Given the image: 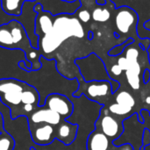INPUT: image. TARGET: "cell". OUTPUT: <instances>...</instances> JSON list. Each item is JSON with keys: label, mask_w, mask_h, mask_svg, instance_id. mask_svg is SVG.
Returning a JSON list of instances; mask_svg holds the SVG:
<instances>
[{"label": "cell", "mask_w": 150, "mask_h": 150, "mask_svg": "<svg viewBox=\"0 0 150 150\" xmlns=\"http://www.w3.org/2000/svg\"><path fill=\"white\" fill-rule=\"evenodd\" d=\"M39 91L33 85L16 79H0V101L10 110L11 120L28 118L40 105Z\"/></svg>", "instance_id": "cell-1"}, {"label": "cell", "mask_w": 150, "mask_h": 150, "mask_svg": "<svg viewBox=\"0 0 150 150\" xmlns=\"http://www.w3.org/2000/svg\"><path fill=\"white\" fill-rule=\"evenodd\" d=\"M85 32L77 18L72 14L62 13L53 17V26L45 34L38 35V49L40 55L47 60H52L54 52L63 41L71 37L83 38Z\"/></svg>", "instance_id": "cell-2"}, {"label": "cell", "mask_w": 150, "mask_h": 150, "mask_svg": "<svg viewBox=\"0 0 150 150\" xmlns=\"http://www.w3.org/2000/svg\"><path fill=\"white\" fill-rule=\"evenodd\" d=\"M0 47L23 51L26 60L32 63L31 72L41 69V55L39 49L32 46L24 25L16 18L0 25Z\"/></svg>", "instance_id": "cell-3"}, {"label": "cell", "mask_w": 150, "mask_h": 150, "mask_svg": "<svg viewBox=\"0 0 150 150\" xmlns=\"http://www.w3.org/2000/svg\"><path fill=\"white\" fill-rule=\"evenodd\" d=\"M75 64L79 69L80 75L85 82L108 81L112 83L113 93L120 89V82L110 77L105 62L96 54L91 53L88 56L77 58L75 60Z\"/></svg>", "instance_id": "cell-4"}, {"label": "cell", "mask_w": 150, "mask_h": 150, "mask_svg": "<svg viewBox=\"0 0 150 150\" xmlns=\"http://www.w3.org/2000/svg\"><path fill=\"white\" fill-rule=\"evenodd\" d=\"M79 87L76 92L73 93V97L80 98L82 96L86 97L91 101L98 103L102 106L111 100L113 97L112 83L108 81H92L85 82L82 76L77 78Z\"/></svg>", "instance_id": "cell-5"}, {"label": "cell", "mask_w": 150, "mask_h": 150, "mask_svg": "<svg viewBox=\"0 0 150 150\" xmlns=\"http://www.w3.org/2000/svg\"><path fill=\"white\" fill-rule=\"evenodd\" d=\"M113 23L115 33L120 36L127 35L128 33H134L137 35V25H138V14L136 11L128 7L122 6L117 8L113 11Z\"/></svg>", "instance_id": "cell-6"}, {"label": "cell", "mask_w": 150, "mask_h": 150, "mask_svg": "<svg viewBox=\"0 0 150 150\" xmlns=\"http://www.w3.org/2000/svg\"><path fill=\"white\" fill-rule=\"evenodd\" d=\"M95 128L105 134L112 142L119 139L124 133L123 121L112 115L106 106L101 107L99 117L95 122Z\"/></svg>", "instance_id": "cell-7"}, {"label": "cell", "mask_w": 150, "mask_h": 150, "mask_svg": "<svg viewBox=\"0 0 150 150\" xmlns=\"http://www.w3.org/2000/svg\"><path fill=\"white\" fill-rule=\"evenodd\" d=\"M114 103L110 105L107 109L108 111L117 118H124V120L129 118L136 105V100L134 97L127 91H121L113 94Z\"/></svg>", "instance_id": "cell-8"}, {"label": "cell", "mask_w": 150, "mask_h": 150, "mask_svg": "<svg viewBox=\"0 0 150 150\" xmlns=\"http://www.w3.org/2000/svg\"><path fill=\"white\" fill-rule=\"evenodd\" d=\"M42 105L55 112L63 120H68L74 112V105L72 101L66 95L61 93L48 94Z\"/></svg>", "instance_id": "cell-9"}, {"label": "cell", "mask_w": 150, "mask_h": 150, "mask_svg": "<svg viewBox=\"0 0 150 150\" xmlns=\"http://www.w3.org/2000/svg\"><path fill=\"white\" fill-rule=\"evenodd\" d=\"M32 141L40 146L51 144L55 140V127L47 123H28Z\"/></svg>", "instance_id": "cell-10"}, {"label": "cell", "mask_w": 150, "mask_h": 150, "mask_svg": "<svg viewBox=\"0 0 150 150\" xmlns=\"http://www.w3.org/2000/svg\"><path fill=\"white\" fill-rule=\"evenodd\" d=\"M64 120L58 113L44 105H39L35 111L27 118L28 123H47L52 126H58Z\"/></svg>", "instance_id": "cell-11"}, {"label": "cell", "mask_w": 150, "mask_h": 150, "mask_svg": "<svg viewBox=\"0 0 150 150\" xmlns=\"http://www.w3.org/2000/svg\"><path fill=\"white\" fill-rule=\"evenodd\" d=\"M77 132V124H74L69 122L67 120H64L55 127V139L62 142L64 145L69 146L75 142Z\"/></svg>", "instance_id": "cell-12"}, {"label": "cell", "mask_w": 150, "mask_h": 150, "mask_svg": "<svg viewBox=\"0 0 150 150\" xmlns=\"http://www.w3.org/2000/svg\"><path fill=\"white\" fill-rule=\"evenodd\" d=\"M112 142L98 129H94L87 139V150H110Z\"/></svg>", "instance_id": "cell-13"}, {"label": "cell", "mask_w": 150, "mask_h": 150, "mask_svg": "<svg viewBox=\"0 0 150 150\" xmlns=\"http://www.w3.org/2000/svg\"><path fill=\"white\" fill-rule=\"evenodd\" d=\"M105 4L103 5H98L93 9L91 13V18L96 22H106L110 19L112 16V12L114 11L115 7L114 4L111 2V0H105Z\"/></svg>", "instance_id": "cell-14"}, {"label": "cell", "mask_w": 150, "mask_h": 150, "mask_svg": "<svg viewBox=\"0 0 150 150\" xmlns=\"http://www.w3.org/2000/svg\"><path fill=\"white\" fill-rule=\"evenodd\" d=\"M3 11L11 16L18 17L22 14L25 0H0Z\"/></svg>", "instance_id": "cell-15"}, {"label": "cell", "mask_w": 150, "mask_h": 150, "mask_svg": "<svg viewBox=\"0 0 150 150\" xmlns=\"http://www.w3.org/2000/svg\"><path fill=\"white\" fill-rule=\"evenodd\" d=\"M15 141L13 137L4 129L0 133V150H13Z\"/></svg>", "instance_id": "cell-16"}, {"label": "cell", "mask_w": 150, "mask_h": 150, "mask_svg": "<svg viewBox=\"0 0 150 150\" xmlns=\"http://www.w3.org/2000/svg\"><path fill=\"white\" fill-rule=\"evenodd\" d=\"M134 42V40L133 38H128L125 42H123L122 44H120V45H117L115 46L114 47H112L109 52H108V55L112 56V57H116L118 55H120L124 50L126 49V47L128 46V45H131Z\"/></svg>", "instance_id": "cell-17"}, {"label": "cell", "mask_w": 150, "mask_h": 150, "mask_svg": "<svg viewBox=\"0 0 150 150\" xmlns=\"http://www.w3.org/2000/svg\"><path fill=\"white\" fill-rule=\"evenodd\" d=\"M75 13L76 15V18L82 23H88L91 19V13L87 9H83L80 7L78 10H76Z\"/></svg>", "instance_id": "cell-18"}, {"label": "cell", "mask_w": 150, "mask_h": 150, "mask_svg": "<svg viewBox=\"0 0 150 150\" xmlns=\"http://www.w3.org/2000/svg\"><path fill=\"white\" fill-rule=\"evenodd\" d=\"M142 79H143V83L147 84L148 83H149L150 81V69H146L143 71V75H142Z\"/></svg>", "instance_id": "cell-19"}, {"label": "cell", "mask_w": 150, "mask_h": 150, "mask_svg": "<svg viewBox=\"0 0 150 150\" xmlns=\"http://www.w3.org/2000/svg\"><path fill=\"white\" fill-rule=\"evenodd\" d=\"M4 130V118L3 115L0 112V133Z\"/></svg>", "instance_id": "cell-20"}, {"label": "cell", "mask_w": 150, "mask_h": 150, "mask_svg": "<svg viewBox=\"0 0 150 150\" xmlns=\"http://www.w3.org/2000/svg\"><path fill=\"white\" fill-rule=\"evenodd\" d=\"M93 37H94V34H93V33H92L91 31H90V32L88 33V40H91L93 39Z\"/></svg>", "instance_id": "cell-21"}, {"label": "cell", "mask_w": 150, "mask_h": 150, "mask_svg": "<svg viewBox=\"0 0 150 150\" xmlns=\"http://www.w3.org/2000/svg\"><path fill=\"white\" fill-rule=\"evenodd\" d=\"M144 26H145V28H146V29H148V30H149L150 31V19L149 20H148L147 22H145Z\"/></svg>", "instance_id": "cell-22"}, {"label": "cell", "mask_w": 150, "mask_h": 150, "mask_svg": "<svg viewBox=\"0 0 150 150\" xmlns=\"http://www.w3.org/2000/svg\"><path fill=\"white\" fill-rule=\"evenodd\" d=\"M145 104L150 105V96H148V97L145 98Z\"/></svg>", "instance_id": "cell-23"}, {"label": "cell", "mask_w": 150, "mask_h": 150, "mask_svg": "<svg viewBox=\"0 0 150 150\" xmlns=\"http://www.w3.org/2000/svg\"><path fill=\"white\" fill-rule=\"evenodd\" d=\"M26 1H28V2H35L36 0H25V2H26Z\"/></svg>", "instance_id": "cell-24"}]
</instances>
